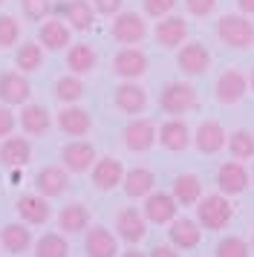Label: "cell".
<instances>
[{"instance_id": "ba28073f", "label": "cell", "mask_w": 254, "mask_h": 257, "mask_svg": "<svg viewBox=\"0 0 254 257\" xmlns=\"http://www.w3.org/2000/svg\"><path fill=\"white\" fill-rule=\"evenodd\" d=\"M113 72L118 78H124V81H136L139 75L148 72V55L136 47H124L121 52H115Z\"/></svg>"}, {"instance_id": "1f68e13d", "label": "cell", "mask_w": 254, "mask_h": 257, "mask_svg": "<svg viewBox=\"0 0 254 257\" xmlns=\"http://www.w3.org/2000/svg\"><path fill=\"white\" fill-rule=\"evenodd\" d=\"M202 197V182L196 174H179L173 179V199L179 205H196Z\"/></svg>"}, {"instance_id": "52a82bcc", "label": "cell", "mask_w": 254, "mask_h": 257, "mask_svg": "<svg viewBox=\"0 0 254 257\" xmlns=\"http://www.w3.org/2000/svg\"><path fill=\"white\" fill-rule=\"evenodd\" d=\"M115 234L130 245L142 243L145 234H148V220H145V214L139 208H121L115 214Z\"/></svg>"}, {"instance_id": "83f0119b", "label": "cell", "mask_w": 254, "mask_h": 257, "mask_svg": "<svg viewBox=\"0 0 254 257\" xmlns=\"http://www.w3.org/2000/svg\"><path fill=\"white\" fill-rule=\"evenodd\" d=\"M153 185H156V176H153L150 168H130V171H124V179H121V188L130 199L148 197Z\"/></svg>"}, {"instance_id": "d4e9b609", "label": "cell", "mask_w": 254, "mask_h": 257, "mask_svg": "<svg viewBox=\"0 0 254 257\" xmlns=\"http://www.w3.org/2000/svg\"><path fill=\"white\" fill-rule=\"evenodd\" d=\"M32 162V145L26 136H6L0 145V165L6 168H26Z\"/></svg>"}, {"instance_id": "30bf717a", "label": "cell", "mask_w": 254, "mask_h": 257, "mask_svg": "<svg viewBox=\"0 0 254 257\" xmlns=\"http://www.w3.org/2000/svg\"><path fill=\"white\" fill-rule=\"evenodd\" d=\"M248 90V78L240 70H225L214 84V95H217L219 104H237L242 101V95Z\"/></svg>"}, {"instance_id": "4316f807", "label": "cell", "mask_w": 254, "mask_h": 257, "mask_svg": "<svg viewBox=\"0 0 254 257\" xmlns=\"http://www.w3.org/2000/svg\"><path fill=\"white\" fill-rule=\"evenodd\" d=\"M32 231L26 228V222H9L0 228V245L9 251V254H26L32 248Z\"/></svg>"}, {"instance_id": "60d3db41", "label": "cell", "mask_w": 254, "mask_h": 257, "mask_svg": "<svg viewBox=\"0 0 254 257\" xmlns=\"http://www.w3.org/2000/svg\"><path fill=\"white\" fill-rule=\"evenodd\" d=\"M185 6L196 18H208L211 12H217V0H185Z\"/></svg>"}, {"instance_id": "4dcf8cb0", "label": "cell", "mask_w": 254, "mask_h": 257, "mask_svg": "<svg viewBox=\"0 0 254 257\" xmlns=\"http://www.w3.org/2000/svg\"><path fill=\"white\" fill-rule=\"evenodd\" d=\"M98 64V52L90 47V44H72L67 49V67L72 75H84V72H92Z\"/></svg>"}, {"instance_id": "8992f818", "label": "cell", "mask_w": 254, "mask_h": 257, "mask_svg": "<svg viewBox=\"0 0 254 257\" xmlns=\"http://www.w3.org/2000/svg\"><path fill=\"white\" fill-rule=\"evenodd\" d=\"M95 148H92L90 142H69V145H64L61 148V165L67 168L69 174H87L92 165H95Z\"/></svg>"}, {"instance_id": "484cf974", "label": "cell", "mask_w": 254, "mask_h": 257, "mask_svg": "<svg viewBox=\"0 0 254 257\" xmlns=\"http://www.w3.org/2000/svg\"><path fill=\"white\" fill-rule=\"evenodd\" d=\"M58 127L64 130L67 136H87L92 130V116L84 110V107H78V104H69V107H64L61 113H58Z\"/></svg>"}, {"instance_id": "4fadbf2b", "label": "cell", "mask_w": 254, "mask_h": 257, "mask_svg": "<svg viewBox=\"0 0 254 257\" xmlns=\"http://www.w3.org/2000/svg\"><path fill=\"white\" fill-rule=\"evenodd\" d=\"M179 211V202L173 199V194H165V191H150L145 197V220L148 222H156V225H165L171 222Z\"/></svg>"}, {"instance_id": "d6a6232c", "label": "cell", "mask_w": 254, "mask_h": 257, "mask_svg": "<svg viewBox=\"0 0 254 257\" xmlns=\"http://www.w3.org/2000/svg\"><path fill=\"white\" fill-rule=\"evenodd\" d=\"M15 67L21 72H35L44 67V47L38 41H26L15 52Z\"/></svg>"}, {"instance_id": "8d00e7d4", "label": "cell", "mask_w": 254, "mask_h": 257, "mask_svg": "<svg viewBox=\"0 0 254 257\" xmlns=\"http://www.w3.org/2000/svg\"><path fill=\"white\" fill-rule=\"evenodd\" d=\"M21 9L26 15V21H35L41 24L52 15V0H21Z\"/></svg>"}, {"instance_id": "bcb514c9", "label": "cell", "mask_w": 254, "mask_h": 257, "mask_svg": "<svg viewBox=\"0 0 254 257\" xmlns=\"http://www.w3.org/2000/svg\"><path fill=\"white\" fill-rule=\"evenodd\" d=\"M121 257H145V254H142V251H136V248H130V251H124Z\"/></svg>"}, {"instance_id": "d590c367", "label": "cell", "mask_w": 254, "mask_h": 257, "mask_svg": "<svg viewBox=\"0 0 254 257\" xmlns=\"http://www.w3.org/2000/svg\"><path fill=\"white\" fill-rule=\"evenodd\" d=\"M81 95H84V81L78 75H64L55 81V98L61 104H75Z\"/></svg>"}, {"instance_id": "f546056e", "label": "cell", "mask_w": 254, "mask_h": 257, "mask_svg": "<svg viewBox=\"0 0 254 257\" xmlns=\"http://www.w3.org/2000/svg\"><path fill=\"white\" fill-rule=\"evenodd\" d=\"M90 225V208L84 202H69L58 214V228L64 234H78Z\"/></svg>"}, {"instance_id": "277c9868", "label": "cell", "mask_w": 254, "mask_h": 257, "mask_svg": "<svg viewBox=\"0 0 254 257\" xmlns=\"http://www.w3.org/2000/svg\"><path fill=\"white\" fill-rule=\"evenodd\" d=\"M52 12L58 18H64L69 29H75V32H87L95 24V9H92L90 0H64V3L52 6Z\"/></svg>"}, {"instance_id": "cb8c5ba5", "label": "cell", "mask_w": 254, "mask_h": 257, "mask_svg": "<svg viewBox=\"0 0 254 257\" xmlns=\"http://www.w3.org/2000/svg\"><path fill=\"white\" fill-rule=\"evenodd\" d=\"M84 251H87V257H115L118 254V240L110 228L92 225L84 237Z\"/></svg>"}, {"instance_id": "836d02e7", "label": "cell", "mask_w": 254, "mask_h": 257, "mask_svg": "<svg viewBox=\"0 0 254 257\" xmlns=\"http://www.w3.org/2000/svg\"><path fill=\"white\" fill-rule=\"evenodd\" d=\"M228 153L231 159H237V162H245V159H254V136L248 130H234L228 136Z\"/></svg>"}, {"instance_id": "74e56055", "label": "cell", "mask_w": 254, "mask_h": 257, "mask_svg": "<svg viewBox=\"0 0 254 257\" xmlns=\"http://www.w3.org/2000/svg\"><path fill=\"white\" fill-rule=\"evenodd\" d=\"M248 243L242 237H225L217 243V257H248Z\"/></svg>"}, {"instance_id": "603a6c76", "label": "cell", "mask_w": 254, "mask_h": 257, "mask_svg": "<svg viewBox=\"0 0 254 257\" xmlns=\"http://www.w3.org/2000/svg\"><path fill=\"white\" fill-rule=\"evenodd\" d=\"M15 205H18V214L23 217L26 225H44L52 217V205L44 194H23V197H18Z\"/></svg>"}, {"instance_id": "7dc6e473", "label": "cell", "mask_w": 254, "mask_h": 257, "mask_svg": "<svg viewBox=\"0 0 254 257\" xmlns=\"http://www.w3.org/2000/svg\"><path fill=\"white\" fill-rule=\"evenodd\" d=\"M248 84H251V90H254V70H251V75H248Z\"/></svg>"}, {"instance_id": "9a60e30c", "label": "cell", "mask_w": 254, "mask_h": 257, "mask_svg": "<svg viewBox=\"0 0 254 257\" xmlns=\"http://www.w3.org/2000/svg\"><path fill=\"white\" fill-rule=\"evenodd\" d=\"M156 139H159V145L165 148V151L179 153V151H185V148L194 142V136H191V130H188V124H185L182 118L173 116L156 130Z\"/></svg>"}, {"instance_id": "c3c4849f", "label": "cell", "mask_w": 254, "mask_h": 257, "mask_svg": "<svg viewBox=\"0 0 254 257\" xmlns=\"http://www.w3.org/2000/svg\"><path fill=\"white\" fill-rule=\"evenodd\" d=\"M251 248H254V234H251Z\"/></svg>"}, {"instance_id": "5bb4252c", "label": "cell", "mask_w": 254, "mask_h": 257, "mask_svg": "<svg viewBox=\"0 0 254 257\" xmlns=\"http://www.w3.org/2000/svg\"><path fill=\"white\" fill-rule=\"evenodd\" d=\"M35 188H38V194H44L46 199L61 197V194H67V188H69V171L64 165H49L44 171H38Z\"/></svg>"}, {"instance_id": "b9f144b4", "label": "cell", "mask_w": 254, "mask_h": 257, "mask_svg": "<svg viewBox=\"0 0 254 257\" xmlns=\"http://www.w3.org/2000/svg\"><path fill=\"white\" fill-rule=\"evenodd\" d=\"M92 9L98 15H104V18H115V15L121 12V3L124 0H90Z\"/></svg>"}, {"instance_id": "d6986e66", "label": "cell", "mask_w": 254, "mask_h": 257, "mask_svg": "<svg viewBox=\"0 0 254 257\" xmlns=\"http://www.w3.org/2000/svg\"><path fill=\"white\" fill-rule=\"evenodd\" d=\"M69 41H72V29H69L67 21H61V18H46L44 24H41V32H38V44L49 52H58V49L69 47Z\"/></svg>"}, {"instance_id": "ee69618b", "label": "cell", "mask_w": 254, "mask_h": 257, "mask_svg": "<svg viewBox=\"0 0 254 257\" xmlns=\"http://www.w3.org/2000/svg\"><path fill=\"white\" fill-rule=\"evenodd\" d=\"M150 257H179V251H176V245H156Z\"/></svg>"}, {"instance_id": "e575fe53", "label": "cell", "mask_w": 254, "mask_h": 257, "mask_svg": "<svg viewBox=\"0 0 254 257\" xmlns=\"http://www.w3.org/2000/svg\"><path fill=\"white\" fill-rule=\"evenodd\" d=\"M35 257H69V243L61 234L49 231L35 243Z\"/></svg>"}, {"instance_id": "e0dca14e", "label": "cell", "mask_w": 254, "mask_h": 257, "mask_svg": "<svg viewBox=\"0 0 254 257\" xmlns=\"http://www.w3.org/2000/svg\"><path fill=\"white\" fill-rule=\"evenodd\" d=\"M168 225H171V228H168L171 245L182 248V251L196 248V245H199V240H202V225H199L196 220H188V217H173Z\"/></svg>"}, {"instance_id": "f35d334b", "label": "cell", "mask_w": 254, "mask_h": 257, "mask_svg": "<svg viewBox=\"0 0 254 257\" xmlns=\"http://www.w3.org/2000/svg\"><path fill=\"white\" fill-rule=\"evenodd\" d=\"M18 38H21V24L12 15H0V49L18 44Z\"/></svg>"}, {"instance_id": "f1b7e54d", "label": "cell", "mask_w": 254, "mask_h": 257, "mask_svg": "<svg viewBox=\"0 0 254 257\" xmlns=\"http://www.w3.org/2000/svg\"><path fill=\"white\" fill-rule=\"evenodd\" d=\"M52 124V116H49V110L44 104H32V101H26L21 110V127L23 133H29V136H44L46 130Z\"/></svg>"}, {"instance_id": "3957f363", "label": "cell", "mask_w": 254, "mask_h": 257, "mask_svg": "<svg viewBox=\"0 0 254 257\" xmlns=\"http://www.w3.org/2000/svg\"><path fill=\"white\" fill-rule=\"evenodd\" d=\"M196 101H199L196 90L188 81H168L159 93V107L171 116H182L188 110H194Z\"/></svg>"}, {"instance_id": "ffe728a7", "label": "cell", "mask_w": 254, "mask_h": 257, "mask_svg": "<svg viewBox=\"0 0 254 257\" xmlns=\"http://www.w3.org/2000/svg\"><path fill=\"white\" fill-rule=\"evenodd\" d=\"M29 95H32V87L26 81V75L21 70L18 72H3L0 75V101L3 104H26L29 101Z\"/></svg>"}, {"instance_id": "ac0fdd59", "label": "cell", "mask_w": 254, "mask_h": 257, "mask_svg": "<svg viewBox=\"0 0 254 257\" xmlns=\"http://www.w3.org/2000/svg\"><path fill=\"white\" fill-rule=\"evenodd\" d=\"M156 142V124L150 118H133L124 127V148L133 153H145Z\"/></svg>"}, {"instance_id": "7a4b0ae2", "label": "cell", "mask_w": 254, "mask_h": 257, "mask_svg": "<svg viewBox=\"0 0 254 257\" xmlns=\"http://www.w3.org/2000/svg\"><path fill=\"white\" fill-rule=\"evenodd\" d=\"M217 38L231 49H248L254 44V24L245 15H222L217 21Z\"/></svg>"}, {"instance_id": "5b68a950", "label": "cell", "mask_w": 254, "mask_h": 257, "mask_svg": "<svg viewBox=\"0 0 254 257\" xmlns=\"http://www.w3.org/2000/svg\"><path fill=\"white\" fill-rule=\"evenodd\" d=\"M110 35H113L118 44L133 47V44H142V41H145L148 24H145V18L136 15V12H118L115 21H113V26H110Z\"/></svg>"}, {"instance_id": "8fae6325", "label": "cell", "mask_w": 254, "mask_h": 257, "mask_svg": "<svg viewBox=\"0 0 254 257\" xmlns=\"http://www.w3.org/2000/svg\"><path fill=\"white\" fill-rule=\"evenodd\" d=\"M225 142H228V133H225V127H222L219 121H214V118H205V121L196 127V133H194L196 151L205 153V156L219 153L222 148H225Z\"/></svg>"}, {"instance_id": "7c38bea8", "label": "cell", "mask_w": 254, "mask_h": 257, "mask_svg": "<svg viewBox=\"0 0 254 257\" xmlns=\"http://www.w3.org/2000/svg\"><path fill=\"white\" fill-rule=\"evenodd\" d=\"M211 64V52L205 49V44L199 41H191V44H182L179 52H176V67L185 72V75H202Z\"/></svg>"}, {"instance_id": "f6af8a7d", "label": "cell", "mask_w": 254, "mask_h": 257, "mask_svg": "<svg viewBox=\"0 0 254 257\" xmlns=\"http://www.w3.org/2000/svg\"><path fill=\"white\" fill-rule=\"evenodd\" d=\"M237 6L242 15H254V0H237Z\"/></svg>"}, {"instance_id": "ab89813d", "label": "cell", "mask_w": 254, "mask_h": 257, "mask_svg": "<svg viewBox=\"0 0 254 257\" xmlns=\"http://www.w3.org/2000/svg\"><path fill=\"white\" fill-rule=\"evenodd\" d=\"M176 0H145V15L150 18H165V15L173 12Z\"/></svg>"}, {"instance_id": "44dd1931", "label": "cell", "mask_w": 254, "mask_h": 257, "mask_svg": "<svg viewBox=\"0 0 254 257\" xmlns=\"http://www.w3.org/2000/svg\"><path fill=\"white\" fill-rule=\"evenodd\" d=\"M153 35H156V44L165 49H176L179 44H185V38H188V21L185 18H176V15H165L156 29H153Z\"/></svg>"}, {"instance_id": "681fc988", "label": "cell", "mask_w": 254, "mask_h": 257, "mask_svg": "<svg viewBox=\"0 0 254 257\" xmlns=\"http://www.w3.org/2000/svg\"><path fill=\"white\" fill-rule=\"evenodd\" d=\"M251 179H254V171H251Z\"/></svg>"}, {"instance_id": "7402d4cb", "label": "cell", "mask_w": 254, "mask_h": 257, "mask_svg": "<svg viewBox=\"0 0 254 257\" xmlns=\"http://www.w3.org/2000/svg\"><path fill=\"white\" fill-rule=\"evenodd\" d=\"M113 101L121 113L139 116V113H145V107H148V93H145V87H139L136 81H124V84L115 87Z\"/></svg>"}, {"instance_id": "7bdbcfd3", "label": "cell", "mask_w": 254, "mask_h": 257, "mask_svg": "<svg viewBox=\"0 0 254 257\" xmlns=\"http://www.w3.org/2000/svg\"><path fill=\"white\" fill-rule=\"evenodd\" d=\"M15 130V113L9 110V104H0V139L12 136Z\"/></svg>"}, {"instance_id": "6da1fadb", "label": "cell", "mask_w": 254, "mask_h": 257, "mask_svg": "<svg viewBox=\"0 0 254 257\" xmlns=\"http://www.w3.org/2000/svg\"><path fill=\"white\" fill-rule=\"evenodd\" d=\"M234 217V208L225 199V194H211V197H199L196 205V222L208 228V231H222Z\"/></svg>"}, {"instance_id": "9c48e42d", "label": "cell", "mask_w": 254, "mask_h": 257, "mask_svg": "<svg viewBox=\"0 0 254 257\" xmlns=\"http://www.w3.org/2000/svg\"><path fill=\"white\" fill-rule=\"evenodd\" d=\"M90 176H92V185L98 188V191H113L124 179V165L118 162L115 156H101L90 168Z\"/></svg>"}, {"instance_id": "f907efd6", "label": "cell", "mask_w": 254, "mask_h": 257, "mask_svg": "<svg viewBox=\"0 0 254 257\" xmlns=\"http://www.w3.org/2000/svg\"><path fill=\"white\" fill-rule=\"evenodd\" d=\"M0 3H3V0H0Z\"/></svg>"}, {"instance_id": "2e32d148", "label": "cell", "mask_w": 254, "mask_h": 257, "mask_svg": "<svg viewBox=\"0 0 254 257\" xmlns=\"http://www.w3.org/2000/svg\"><path fill=\"white\" fill-rule=\"evenodd\" d=\"M217 185H219V191H222L225 197H240L242 191L248 188V171H245V165L237 162V159L219 165Z\"/></svg>"}]
</instances>
